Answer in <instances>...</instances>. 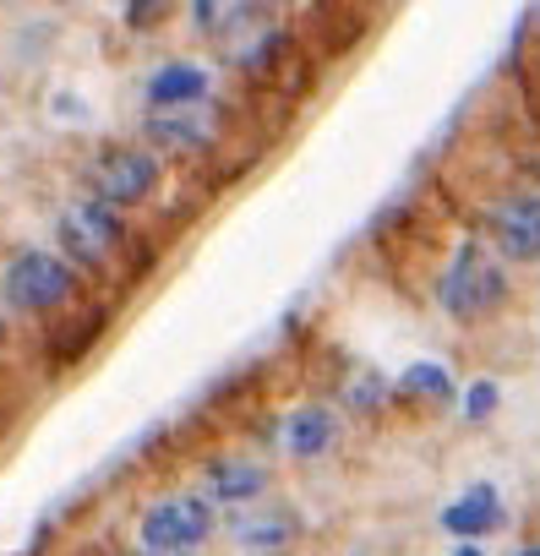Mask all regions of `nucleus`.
<instances>
[{
    "label": "nucleus",
    "mask_w": 540,
    "mask_h": 556,
    "mask_svg": "<svg viewBox=\"0 0 540 556\" xmlns=\"http://www.w3.org/2000/svg\"><path fill=\"white\" fill-rule=\"evenodd\" d=\"M507 301V273L502 262L480 245V240H459L453 262L442 267L437 278V306L453 317V323H486L497 306Z\"/></svg>",
    "instance_id": "nucleus-1"
},
{
    "label": "nucleus",
    "mask_w": 540,
    "mask_h": 556,
    "mask_svg": "<svg viewBox=\"0 0 540 556\" xmlns=\"http://www.w3.org/2000/svg\"><path fill=\"white\" fill-rule=\"evenodd\" d=\"M72 295H77V267H66V256H55V251L28 245L0 267V301L23 317L61 312V306H72Z\"/></svg>",
    "instance_id": "nucleus-2"
},
{
    "label": "nucleus",
    "mask_w": 540,
    "mask_h": 556,
    "mask_svg": "<svg viewBox=\"0 0 540 556\" xmlns=\"http://www.w3.org/2000/svg\"><path fill=\"white\" fill-rule=\"evenodd\" d=\"M55 240H61V251H66V267H72V262H77V267H104V262L121 251L126 224H121L115 207H104V202H93V197H77V202L61 207Z\"/></svg>",
    "instance_id": "nucleus-3"
},
{
    "label": "nucleus",
    "mask_w": 540,
    "mask_h": 556,
    "mask_svg": "<svg viewBox=\"0 0 540 556\" xmlns=\"http://www.w3.org/2000/svg\"><path fill=\"white\" fill-rule=\"evenodd\" d=\"M137 534L148 545V556H169V551H197L208 534H213V507L197 496V491H175V496H159L142 507L137 518Z\"/></svg>",
    "instance_id": "nucleus-4"
},
{
    "label": "nucleus",
    "mask_w": 540,
    "mask_h": 556,
    "mask_svg": "<svg viewBox=\"0 0 540 556\" xmlns=\"http://www.w3.org/2000/svg\"><path fill=\"white\" fill-rule=\"evenodd\" d=\"M159 153H148V148H104L99 159H93V169H88V197L93 202H104V207H137V202H148L153 191H159Z\"/></svg>",
    "instance_id": "nucleus-5"
},
{
    "label": "nucleus",
    "mask_w": 540,
    "mask_h": 556,
    "mask_svg": "<svg viewBox=\"0 0 540 556\" xmlns=\"http://www.w3.org/2000/svg\"><path fill=\"white\" fill-rule=\"evenodd\" d=\"M491 245L507 262H540V191H513L491 207Z\"/></svg>",
    "instance_id": "nucleus-6"
},
{
    "label": "nucleus",
    "mask_w": 540,
    "mask_h": 556,
    "mask_svg": "<svg viewBox=\"0 0 540 556\" xmlns=\"http://www.w3.org/2000/svg\"><path fill=\"white\" fill-rule=\"evenodd\" d=\"M507 523V502L491 480H475L469 491H459L448 507H442V529L459 540V545H480L486 534H497Z\"/></svg>",
    "instance_id": "nucleus-7"
},
{
    "label": "nucleus",
    "mask_w": 540,
    "mask_h": 556,
    "mask_svg": "<svg viewBox=\"0 0 540 556\" xmlns=\"http://www.w3.org/2000/svg\"><path fill=\"white\" fill-rule=\"evenodd\" d=\"M213 88V72L197 61H164L148 72V104L153 110H197Z\"/></svg>",
    "instance_id": "nucleus-8"
},
{
    "label": "nucleus",
    "mask_w": 540,
    "mask_h": 556,
    "mask_svg": "<svg viewBox=\"0 0 540 556\" xmlns=\"http://www.w3.org/2000/svg\"><path fill=\"white\" fill-rule=\"evenodd\" d=\"M267 491V469L262 464H246V458H213L208 469H202V502L213 507V502H224V507H240V502H251V496H262Z\"/></svg>",
    "instance_id": "nucleus-9"
},
{
    "label": "nucleus",
    "mask_w": 540,
    "mask_h": 556,
    "mask_svg": "<svg viewBox=\"0 0 540 556\" xmlns=\"http://www.w3.org/2000/svg\"><path fill=\"white\" fill-rule=\"evenodd\" d=\"M142 137H148L153 148L186 159V153H202V148L213 142V121H208L202 110H159V115L142 121Z\"/></svg>",
    "instance_id": "nucleus-10"
},
{
    "label": "nucleus",
    "mask_w": 540,
    "mask_h": 556,
    "mask_svg": "<svg viewBox=\"0 0 540 556\" xmlns=\"http://www.w3.org/2000/svg\"><path fill=\"white\" fill-rule=\"evenodd\" d=\"M229 534H235L246 551H279V545H290V540L301 534V518H296L290 507H246V513L229 523Z\"/></svg>",
    "instance_id": "nucleus-11"
},
{
    "label": "nucleus",
    "mask_w": 540,
    "mask_h": 556,
    "mask_svg": "<svg viewBox=\"0 0 540 556\" xmlns=\"http://www.w3.org/2000/svg\"><path fill=\"white\" fill-rule=\"evenodd\" d=\"M334 437H339V420H334V409H323V404L296 409V415L285 420V453L301 458V464L323 458V453L334 447Z\"/></svg>",
    "instance_id": "nucleus-12"
},
{
    "label": "nucleus",
    "mask_w": 540,
    "mask_h": 556,
    "mask_svg": "<svg viewBox=\"0 0 540 556\" xmlns=\"http://www.w3.org/2000/svg\"><path fill=\"white\" fill-rule=\"evenodd\" d=\"M399 388H404V393H415V399L442 404V399H453V371H448L442 361H415V366H404Z\"/></svg>",
    "instance_id": "nucleus-13"
},
{
    "label": "nucleus",
    "mask_w": 540,
    "mask_h": 556,
    "mask_svg": "<svg viewBox=\"0 0 540 556\" xmlns=\"http://www.w3.org/2000/svg\"><path fill=\"white\" fill-rule=\"evenodd\" d=\"M497 404H502V388H497L491 377H480V382H469V388H464V420H475V426H480V420H491V415H497Z\"/></svg>",
    "instance_id": "nucleus-14"
},
{
    "label": "nucleus",
    "mask_w": 540,
    "mask_h": 556,
    "mask_svg": "<svg viewBox=\"0 0 540 556\" xmlns=\"http://www.w3.org/2000/svg\"><path fill=\"white\" fill-rule=\"evenodd\" d=\"M121 17H126V23H159V17H164V7H126Z\"/></svg>",
    "instance_id": "nucleus-15"
},
{
    "label": "nucleus",
    "mask_w": 540,
    "mask_h": 556,
    "mask_svg": "<svg viewBox=\"0 0 540 556\" xmlns=\"http://www.w3.org/2000/svg\"><path fill=\"white\" fill-rule=\"evenodd\" d=\"M453 556H486V551H480V545H459Z\"/></svg>",
    "instance_id": "nucleus-16"
},
{
    "label": "nucleus",
    "mask_w": 540,
    "mask_h": 556,
    "mask_svg": "<svg viewBox=\"0 0 540 556\" xmlns=\"http://www.w3.org/2000/svg\"><path fill=\"white\" fill-rule=\"evenodd\" d=\"M513 556H540V545H524V551H513Z\"/></svg>",
    "instance_id": "nucleus-17"
},
{
    "label": "nucleus",
    "mask_w": 540,
    "mask_h": 556,
    "mask_svg": "<svg viewBox=\"0 0 540 556\" xmlns=\"http://www.w3.org/2000/svg\"><path fill=\"white\" fill-rule=\"evenodd\" d=\"M169 556H191V551H169Z\"/></svg>",
    "instance_id": "nucleus-18"
}]
</instances>
